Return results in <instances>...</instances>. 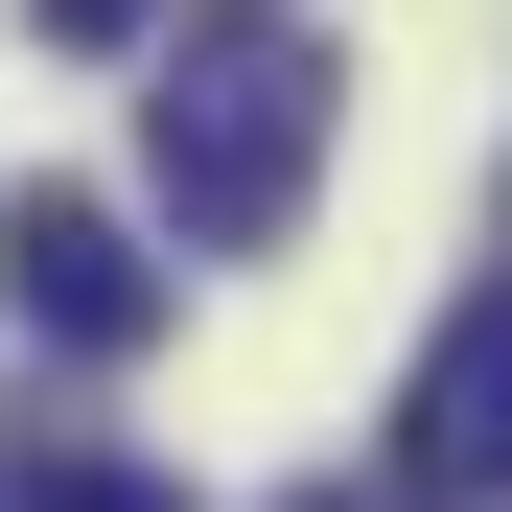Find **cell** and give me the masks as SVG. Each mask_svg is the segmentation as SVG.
<instances>
[{
	"label": "cell",
	"instance_id": "6da1fadb",
	"mask_svg": "<svg viewBox=\"0 0 512 512\" xmlns=\"http://www.w3.org/2000/svg\"><path fill=\"white\" fill-rule=\"evenodd\" d=\"M326 24L303 0H187L163 24V70H140V187H163V233L187 256H280L303 233V187H326Z\"/></svg>",
	"mask_w": 512,
	"mask_h": 512
},
{
	"label": "cell",
	"instance_id": "7a4b0ae2",
	"mask_svg": "<svg viewBox=\"0 0 512 512\" xmlns=\"http://www.w3.org/2000/svg\"><path fill=\"white\" fill-rule=\"evenodd\" d=\"M0 303H24L70 373L163 350V256H140V210H117V187H0Z\"/></svg>",
	"mask_w": 512,
	"mask_h": 512
},
{
	"label": "cell",
	"instance_id": "3957f363",
	"mask_svg": "<svg viewBox=\"0 0 512 512\" xmlns=\"http://www.w3.org/2000/svg\"><path fill=\"white\" fill-rule=\"evenodd\" d=\"M373 466H396L419 512H512V280L396 373V443H373Z\"/></svg>",
	"mask_w": 512,
	"mask_h": 512
},
{
	"label": "cell",
	"instance_id": "277c9868",
	"mask_svg": "<svg viewBox=\"0 0 512 512\" xmlns=\"http://www.w3.org/2000/svg\"><path fill=\"white\" fill-rule=\"evenodd\" d=\"M0 512H187V489L117 466V443H24V466H0Z\"/></svg>",
	"mask_w": 512,
	"mask_h": 512
},
{
	"label": "cell",
	"instance_id": "5b68a950",
	"mask_svg": "<svg viewBox=\"0 0 512 512\" xmlns=\"http://www.w3.org/2000/svg\"><path fill=\"white\" fill-rule=\"evenodd\" d=\"M47 47H163V0H24Z\"/></svg>",
	"mask_w": 512,
	"mask_h": 512
},
{
	"label": "cell",
	"instance_id": "8992f818",
	"mask_svg": "<svg viewBox=\"0 0 512 512\" xmlns=\"http://www.w3.org/2000/svg\"><path fill=\"white\" fill-rule=\"evenodd\" d=\"M303 512H373V489H303Z\"/></svg>",
	"mask_w": 512,
	"mask_h": 512
}]
</instances>
